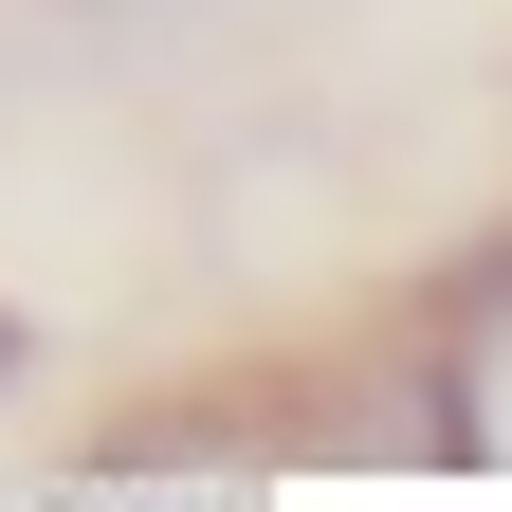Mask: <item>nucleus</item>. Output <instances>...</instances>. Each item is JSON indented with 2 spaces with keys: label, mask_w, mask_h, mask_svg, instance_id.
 Masks as SVG:
<instances>
[{
  "label": "nucleus",
  "mask_w": 512,
  "mask_h": 512,
  "mask_svg": "<svg viewBox=\"0 0 512 512\" xmlns=\"http://www.w3.org/2000/svg\"><path fill=\"white\" fill-rule=\"evenodd\" d=\"M0 384H19V311H0Z\"/></svg>",
  "instance_id": "1"
}]
</instances>
